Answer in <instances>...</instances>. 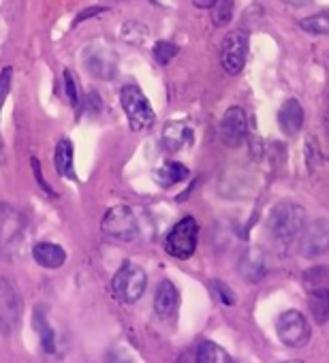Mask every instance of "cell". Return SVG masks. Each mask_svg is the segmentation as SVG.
<instances>
[{
    "instance_id": "obj_1",
    "label": "cell",
    "mask_w": 329,
    "mask_h": 363,
    "mask_svg": "<svg viewBox=\"0 0 329 363\" xmlns=\"http://www.w3.org/2000/svg\"><path fill=\"white\" fill-rule=\"evenodd\" d=\"M303 229H306V210L291 201L278 203L267 218V231L280 248H289L301 235Z\"/></svg>"
},
{
    "instance_id": "obj_2",
    "label": "cell",
    "mask_w": 329,
    "mask_h": 363,
    "mask_svg": "<svg viewBox=\"0 0 329 363\" xmlns=\"http://www.w3.org/2000/svg\"><path fill=\"white\" fill-rule=\"evenodd\" d=\"M120 103L126 113L128 126L133 130H145L156 122V113H154L147 96L137 86H124L120 92Z\"/></svg>"
},
{
    "instance_id": "obj_3",
    "label": "cell",
    "mask_w": 329,
    "mask_h": 363,
    "mask_svg": "<svg viewBox=\"0 0 329 363\" xmlns=\"http://www.w3.org/2000/svg\"><path fill=\"white\" fill-rule=\"evenodd\" d=\"M145 286H147V276L135 263H124L111 280L113 295L124 303L139 301V297L145 293Z\"/></svg>"
},
{
    "instance_id": "obj_4",
    "label": "cell",
    "mask_w": 329,
    "mask_h": 363,
    "mask_svg": "<svg viewBox=\"0 0 329 363\" xmlns=\"http://www.w3.org/2000/svg\"><path fill=\"white\" fill-rule=\"evenodd\" d=\"M197 238H199V225L193 216L182 218L178 225L164 238V250L176 259H189L197 250Z\"/></svg>"
},
{
    "instance_id": "obj_5",
    "label": "cell",
    "mask_w": 329,
    "mask_h": 363,
    "mask_svg": "<svg viewBox=\"0 0 329 363\" xmlns=\"http://www.w3.org/2000/svg\"><path fill=\"white\" fill-rule=\"evenodd\" d=\"M103 233L118 242H137L139 240V225L135 218V212L128 206H116L111 208L103 218Z\"/></svg>"
},
{
    "instance_id": "obj_6",
    "label": "cell",
    "mask_w": 329,
    "mask_h": 363,
    "mask_svg": "<svg viewBox=\"0 0 329 363\" xmlns=\"http://www.w3.org/2000/svg\"><path fill=\"white\" fill-rule=\"evenodd\" d=\"M276 333H278L280 342H284L286 346L301 348L310 340V325L301 312L286 310L276 320Z\"/></svg>"
},
{
    "instance_id": "obj_7",
    "label": "cell",
    "mask_w": 329,
    "mask_h": 363,
    "mask_svg": "<svg viewBox=\"0 0 329 363\" xmlns=\"http://www.w3.org/2000/svg\"><path fill=\"white\" fill-rule=\"evenodd\" d=\"M246 54H248V35L244 30L229 33L221 50V62L225 71L231 75H238L246 65Z\"/></svg>"
},
{
    "instance_id": "obj_8",
    "label": "cell",
    "mask_w": 329,
    "mask_h": 363,
    "mask_svg": "<svg viewBox=\"0 0 329 363\" xmlns=\"http://www.w3.org/2000/svg\"><path fill=\"white\" fill-rule=\"evenodd\" d=\"M329 250V220L318 218L301 231V242H299V252L306 259H316L323 257Z\"/></svg>"
},
{
    "instance_id": "obj_9",
    "label": "cell",
    "mask_w": 329,
    "mask_h": 363,
    "mask_svg": "<svg viewBox=\"0 0 329 363\" xmlns=\"http://www.w3.org/2000/svg\"><path fill=\"white\" fill-rule=\"evenodd\" d=\"M84 65L92 77H99L103 82H109L118 73V56L107 45H92L86 50Z\"/></svg>"
},
{
    "instance_id": "obj_10",
    "label": "cell",
    "mask_w": 329,
    "mask_h": 363,
    "mask_svg": "<svg viewBox=\"0 0 329 363\" xmlns=\"http://www.w3.org/2000/svg\"><path fill=\"white\" fill-rule=\"evenodd\" d=\"M22 316V299L18 289L5 280L0 278V329L5 333L13 331L20 323Z\"/></svg>"
},
{
    "instance_id": "obj_11",
    "label": "cell",
    "mask_w": 329,
    "mask_h": 363,
    "mask_svg": "<svg viewBox=\"0 0 329 363\" xmlns=\"http://www.w3.org/2000/svg\"><path fill=\"white\" fill-rule=\"evenodd\" d=\"M248 137V116L242 107H229L221 120V139L227 147H240Z\"/></svg>"
},
{
    "instance_id": "obj_12",
    "label": "cell",
    "mask_w": 329,
    "mask_h": 363,
    "mask_svg": "<svg viewBox=\"0 0 329 363\" xmlns=\"http://www.w3.org/2000/svg\"><path fill=\"white\" fill-rule=\"evenodd\" d=\"M22 233H24L22 214L11 206L0 203V250L5 252L13 250L20 244Z\"/></svg>"
},
{
    "instance_id": "obj_13",
    "label": "cell",
    "mask_w": 329,
    "mask_h": 363,
    "mask_svg": "<svg viewBox=\"0 0 329 363\" xmlns=\"http://www.w3.org/2000/svg\"><path fill=\"white\" fill-rule=\"evenodd\" d=\"M238 274L248 284H259L267 274V255L259 246H250L242 252L238 261Z\"/></svg>"
},
{
    "instance_id": "obj_14",
    "label": "cell",
    "mask_w": 329,
    "mask_h": 363,
    "mask_svg": "<svg viewBox=\"0 0 329 363\" xmlns=\"http://www.w3.org/2000/svg\"><path fill=\"white\" fill-rule=\"evenodd\" d=\"M178 306H180L178 289L174 286L172 280H162L158 284V289H156V295H154V310H156V314L167 318V316L176 314Z\"/></svg>"
},
{
    "instance_id": "obj_15",
    "label": "cell",
    "mask_w": 329,
    "mask_h": 363,
    "mask_svg": "<svg viewBox=\"0 0 329 363\" xmlns=\"http://www.w3.org/2000/svg\"><path fill=\"white\" fill-rule=\"evenodd\" d=\"M278 124H280V130L284 135H289V137H295L301 130V126H303V109H301L297 99L284 101V105L278 111Z\"/></svg>"
},
{
    "instance_id": "obj_16",
    "label": "cell",
    "mask_w": 329,
    "mask_h": 363,
    "mask_svg": "<svg viewBox=\"0 0 329 363\" xmlns=\"http://www.w3.org/2000/svg\"><path fill=\"white\" fill-rule=\"evenodd\" d=\"M191 137H193V133H191V128L184 122L172 120L169 124H164V128H162V141L160 143H162V147L167 150V152H180Z\"/></svg>"
},
{
    "instance_id": "obj_17",
    "label": "cell",
    "mask_w": 329,
    "mask_h": 363,
    "mask_svg": "<svg viewBox=\"0 0 329 363\" xmlns=\"http://www.w3.org/2000/svg\"><path fill=\"white\" fill-rule=\"evenodd\" d=\"M33 259H35L41 267H45V269H58V267L65 265L67 252H65V248L58 246V244L41 242V244H37V246L33 248Z\"/></svg>"
},
{
    "instance_id": "obj_18",
    "label": "cell",
    "mask_w": 329,
    "mask_h": 363,
    "mask_svg": "<svg viewBox=\"0 0 329 363\" xmlns=\"http://www.w3.org/2000/svg\"><path fill=\"white\" fill-rule=\"evenodd\" d=\"M54 164H56V171L62 175V177H69V179H75V169H73V143L71 139L62 137L56 145V154H54Z\"/></svg>"
},
{
    "instance_id": "obj_19",
    "label": "cell",
    "mask_w": 329,
    "mask_h": 363,
    "mask_svg": "<svg viewBox=\"0 0 329 363\" xmlns=\"http://www.w3.org/2000/svg\"><path fill=\"white\" fill-rule=\"evenodd\" d=\"M308 306H310V312L318 325L327 323L329 320V289L327 286L312 289L308 293Z\"/></svg>"
},
{
    "instance_id": "obj_20",
    "label": "cell",
    "mask_w": 329,
    "mask_h": 363,
    "mask_svg": "<svg viewBox=\"0 0 329 363\" xmlns=\"http://www.w3.org/2000/svg\"><path fill=\"white\" fill-rule=\"evenodd\" d=\"M33 325L41 337V346L48 354H54L56 352V335H54V329L50 327L48 323V316L43 314V308H37L35 310V316H33Z\"/></svg>"
},
{
    "instance_id": "obj_21",
    "label": "cell",
    "mask_w": 329,
    "mask_h": 363,
    "mask_svg": "<svg viewBox=\"0 0 329 363\" xmlns=\"http://www.w3.org/2000/svg\"><path fill=\"white\" fill-rule=\"evenodd\" d=\"M154 177L160 186H172V184H178V182L189 177V169L182 162H167L160 169H156Z\"/></svg>"
},
{
    "instance_id": "obj_22",
    "label": "cell",
    "mask_w": 329,
    "mask_h": 363,
    "mask_svg": "<svg viewBox=\"0 0 329 363\" xmlns=\"http://www.w3.org/2000/svg\"><path fill=\"white\" fill-rule=\"evenodd\" d=\"M197 363H233L229 352L216 342H203L197 348Z\"/></svg>"
},
{
    "instance_id": "obj_23",
    "label": "cell",
    "mask_w": 329,
    "mask_h": 363,
    "mask_svg": "<svg viewBox=\"0 0 329 363\" xmlns=\"http://www.w3.org/2000/svg\"><path fill=\"white\" fill-rule=\"evenodd\" d=\"M299 28L308 35H329V11L299 20Z\"/></svg>"
},
{
    "instance_id": "obj_24",
    "label": "cell",
    "mask_w": 329,
    "mask_h": 363,
    "mask_svg": "<svg viewBox=\"0 0 329 363\" xmlns=\"http://www.w3.org/2000/svg\"><path fill=\"white\" fill-rule=\"evenodd\" d=\"M233 7H235L233 0H216V3L210 7L214 26H227L233 18Z\"/></svg>"
},
{
    "instance_id": "obj_25",
    "label": "cell",
    "mask_w": 329,
    "mask_h": 363,
    "mask_svg": "<svg viewBox=\"0 0 329 363\" xmlns=\"http://www.w3.org/2000/svg\"><path fill=\"white\" fill-rule=\"evenodd\" d=\"M178 45H174L172 41H158L156 45H154V50H152V54H154V60L158 62V65H169L176 56H178Z\"/></svg>"
},
{
    "instance_id": "obj_26",
    "label": "cell",
    "mask_w": 329,
    "mask_h": 363,
    "mask_svg": "<svg viewBox=\"0 0 329 363\" xmlns=\"http://www.w3.org/2000/svg\"><path fill=\"white\" fill-rule=\"evenodd\" d=\"M147 35H150V30H147L145 26L137 24V22H128V24H124V28H122L124 41H126V43H133V45H141V43L145 41Z\"/></svg>"
},
{
    "instance_id": "obj_27",
    "label": "cell",
    "mask_w": 329,
    "mask_h": 363,
    "mask_svg": "<svg viewBox=\"0 0 329 363\" xmlns=\"http://www.w3.org/2000/svg\"><path fill=\"white\" fill-rule=\"evenodd\" d=\"M303 282H306L308 291H312V289H320V286H325V284L329 282V272H327L325 267L308 269V272L303 274Z\"/></svg>"
},
{
    "instance_id": "obj_28",
    "label": "cell",
    "mask_w": 329,
    "mask_h": 363,
    "mask_svg": "<svg viewBox=\"0 0 329 363\" xmlns=\"http://www.w3.org/2000/svg\"><path fill=\"white\" fill-rule=\"evenodd\" d=\"M11 82H13V69L7 67V69H3V73H0V111H3V105L9 96ZM0 150H3V141H0Z\"/></svg>"
},
{
    "instance_id": "obj_29",
    "label": "cell",
    "mask_w": 329,
    "mask_h": 363,
    "mask_svg": "<svg viewBox=\"0 0 329 363\" xmlns=\"http://www.w3.org/2000/svg\"><path fill=\"white\" fill-rule=\"evenodd\" d=\"M65 92H67V96H69V101H71V105H73L75 109H77V107H82L79 88H77L75 77H73V73H71V71H65Z\"/></svg>"
},
{
    "instance_id": "obj_30",
    "label": "cell",
    "mask_w": 329,
    "mask_h": 363,
    "mask_svg": "<svg viewBox=\"0 0 329 363\" xmlns=\"http://www.w3.org/2000/svg\"><path fill=\"white\" fill-rule=\"evenodd\" d=\"M212 284H214V291L218 293V297H221V301L225 306H233L235 303V295H233V291L225 282H212Z\"/></svg>"
},
{
    "instance_id": "obj_31",
    "label": "cell",
    "mask_w": 329,
    "mask_h": 363,
    "mask_svg": "<svg viewBox=\"0 0 329 363\" xmlns=\"http://www.w3.org/2000/svg\"><path fill=\"white\" fill-rule=\"evenodd\" d=\"M101 13H105L103 7H88V9H84V11L77 13L75 24H82V22H86V20H90V18H94V16H101Z\"/></svg>"
},
{
    "instance_id": "obj_32",
    "label": "cell",
    "mask_w": 329,
    "mask_h": 363,
    "mask_svg": "<svg viewBox=\"0 0 329 363\" xmlns=\"http://www.w3.org/2000/svg\"><path fill=\"white\" fill-rule=\"evenodd\" d=\"M86 105H88V109H90L92 113H94V111H101V96H99L96 92H90Z\"/></svg>"
},
{
    "instance_id": "obj_33",
    "label": "cell",
    "mask_w": 329,
    "mask_h": 363,
    "mask_svg": "<svg viewBox=\"0 0 329 363\" xmlns=\"http://www.w3.org/2000/svg\"><path fill=\"white\" fill-rule=\"evenodd\" d=\"M33 169H35V177L39 179V184L48 191V193H52V189L48 186V182H43V177H41V169H39V162H37V158H33Z\"/></svg>"
},
{
    "instance_id": "obj_34",
    "label": "cell",
    "mask_w": 329,
    "mask_h": 363,
    "mask_svg": "<svg viewBox=\"0 0 329 363\" xmlns=\"http://www.w3.org/2000/svg\"><path fill=\"white\" fill-rule=\"evenodd\" d=\"M280 3H284L289 7H306V5L312 3V0H280Z\"/></svg>"
},
{
    "instance_id": "obj_35",
    "label": "cell",
    "mask_w": 329,
    "mask_h": 363,
    "mask_svg": "<svg viewBox=\"0 0 329 363\" xmlns=\"http://www.w3.org/2000/svg\"><path fill=\"white\" fill-rule=\"evenodd\" d=\"M214 3H216V0H193V5L199 7V9H210Z\"/></svg>"
},
{
    "instance_id": "obj_36",
    "label": "cell",
    "mask_w": 329,
    "mask_h": 363,
    "mask_svg": "<svg viewBox=\"0 0 329 363\" xmlns=\"http://www.w3.org/2000/svg\"><path fill=\"white\" fill-rule=\"evenodd\" d=\"M282 363H303V361H297V359H291V361H282Z\"/></svg>"
}]
</instances>
